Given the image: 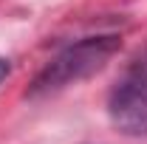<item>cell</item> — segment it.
Masks as SVG:
<instances>
[{
	"label": "cell",
	"instance_id": "6da1fadb",
	"mask_svg": "<svg viewBox=\"0 0 147 144\" xmlns=\"http://www.w3.org/2000/svg\"><path fill=\"white\" fill-rule=\"evenodd\" d=\"M119 48V37H85L79 42H74L68 48H62L59 54L37 73V79L31 82L28 93L40 96V93H51V90L68 88L74 82L88 79L91 73H96Z\"/></svg>",
	"mask_w": 147,
	"mask_h": 144
},
{
	"label": "cell",
	"instance_id": "7a4b0ae2",
	"mask_svg": "<svg viewBox=\"0 0 147 144\" xmlns=\"http://www.w3.org/2000/svg\"><path fill=\"white\" fill-rule=\"evenodd\" d=\"M110 122L127 136H147V51L116 79L108 99Z\"/></svg>",
	"mask_w": 147,
	"mask_h": 144
},
{
	"label": "cell",
	"instance_id": "3957f363",
	"mask_svg": "<svg viewBox=\"0 0 147 144\" xmlns=\"http://www.w3.org/2000/svg\"><path fill=\"white\" fill-rule=\"evenodd\" d=\"M6 76H9V59H3V57H0V82H3Z\"/></svg>",
	"mask_w": 147,
	"mask_h": 144
}]
</instances>
